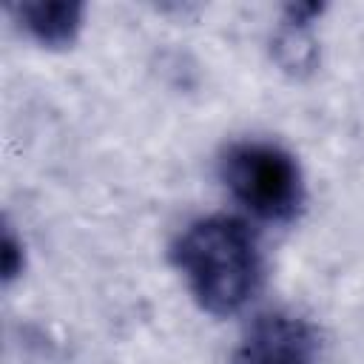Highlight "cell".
Returning <instances> with one entry per match:
<instances>
[{"instance_id":"obj_2","label":"cell","mask_w":364,"mask_h":364,"mask_svg":"<svg viewBox=\"0 0 364 364\" xmlns=\"http://www.w3.org/2000/svg\"><path fill=\"white\" fill-rule=\"evenodd\" d=\"M230 196L264 222H293L304 205V176L290 151L276 142H233L219 159Z\"/></svg>"},{"instance_id":"obj_3","label":"cell","mask_w":364,"mask_h":364,"mask_svg":"<svg viewBox=\"0 0 364 364\" xmlns=\"http://www.w3.org/2000/svg\"><path fill=\"white\" fill-rule=\"evenodd\" d=\"M313 327L284 310L262 313L236 350V364H313Z\"/></svg>"},{"instance_id":"obj_5","label":"cell","mask_w":364,"mask_h":364,"mask_svg":"<svg viewBox=\"0 0 364 364\" xmlns=\"http://www.w3.org/2000/svg\"><path fill=\"white\" fill-rule=\"evenodd\" d=\"M310 28L313 26H301V23H290V20L279 23V31L273 37V60L279 63L282 71H287L293 77H304L316 68L318 46H316V37Z\"/></svg>"},{"instance_id":"obj_1","label":"cell","mask_w":364,"mask_h":364,"mask_svg":"<svg viewBox=\"0 0 364 364\" xmlns=\"http://www.w3.org/2000/svg\"><path fill=\"white\" fill-rule=\"evenodd\" d=\"M173 264L210 316L239 313L262 279V259L250 228L225 213L191 222L173 242Z\"/></svg>"},{"instance_id":"obj_6","label":"cell","mask_w":364,"mask_h":364,"mask_svg":"<svg viewBox=\"0 0 364 364\" xmlns=\"http://www.w3.org/2000/svg\"><path fill=\"white\" fill-rule=\"evenodd\" d=\"M23 270H26V245L14 233V225L6 222L3 225V239H0V276H3V284L9 287L14 279L23 276Z\"/></svg>"},{"instance_id":"obj_4","label":"cell","mask_w":364,"mask_h":364,"mask_svg":"<svg viewBox=\"0 0 364 364\" xmlns=\"http://www.w3.org/2000/svg\"><path fill=\"white\" fill-rule=\"evenodd\" d=\"M14 23L43 48L71 46L85 20V6L80 0H23L9 6Z\"/></svg>"}]
</instances>
